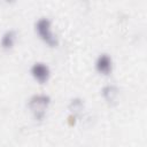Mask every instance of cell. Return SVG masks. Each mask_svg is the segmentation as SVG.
I'll return each instance as SVG.
<instances>
[{
	"mask_svg": "<svg viewBox=\"0 0 147 147\" xmlns=\"http://www.w3.org/2000/svg\"><path fill=\"white\" fill-rule=\"evenodd\" d=\"M51 103V98L46 94H34L29 99L28 107L30 108L34 119L41 121L45 115L46 110Z\"/></svg>",
	"mask_w": 147,
	"mask_h": 147,
	"instance_id": "cell-1",
	"label": "cell"
},
{
	"mask_svg": "<svg viewBox=\"0 0 147 147\" xmlns=\"http://www.w3.org/2000/svg\"><path fill=\"white\" fill-rule=\"evenodd\" d=\"M36 32L38 33L39 38L46 42L49 47H56L59 45V40L53 34L52 32V24L51 21L47 17H41L36 22L34 25Z\"/></svg>",
	"mask_w": 147,
	"mask_h": 147,
	"instance_id": "cell-2",
	"label": "cell"
},
{
	"mask_svg": "<svg viewBox=\"0 0 147 147\" xmlns=\"http://www.w3.org/2000/svg\"><path fill=\"white\" fill-rule=\"evenodd\" d=\"M31 75L38 83L44 84L49 79L51 70L47 64H45L42 62H36L31 67Z\"/></svg>",
	"mask_w": 147,
	"mask_h": 147,
	"instance_id": "cell-3",
	"label": "cell"
},
{
	"mask_svg": "<svg viewBox=\"0 0 147 147\" xmlns=\"http://www.w3.org/2000/svg\"><path fill=\"white\" fill-rule=\"evenodd\" d=\"M95 69L99 74L102 75H109L113 70V60L110 57V55L102 53L98 56L96 61H95Z\"/></svg>",
	"mask_w": 147,
	"mask_h": 147,
	"instance_id": "cell-4",
	"label": "cell"
},
{
	"mask_svg": "<svg viewBox=\"0 0 147 147\" xmlns=\"http://www.w3.org/2000/svg\"><path fill=\"white\" fill-rule=\"evenodd\" d=\"M101 94H102L103 99L110 105V103L115 102L118 96V87L115 85H106L102 87Z\"/></svg>",
	"mask_w": 147,
	"mask_h": 147,
	"instance_id": "cell-5",
	"label": "cell"
},
{
	"mask_svg": "<svg viewBox=\"0 0 147 147\" xmlns=\"http://www.w3.org/2000/svg\"><path fill=\"white\" fill-rule=\"evenodd\" d=\"M16 41V31L15 30H8L6 31L0 40V45L3 49H10Z\"/></svg>",
	"mask_w": 147,
	"mask_h": 147,
	"instance_id": "cell-6",
	"label": "cell"
},
{
	"mask_svg": "<svg viewBox=\"0 0 147 147\" xmlns=\"http://www.w3.org/2000/svg\"><path fill=\"white\" fill-rule=\"evenodd\" d=\"M83 107H84V102L80 98H75L70 101L69 103V109L74 113V114H77L79 113L80 110H83Z\"/></svg>",
	"mask_w": 147,
	"mask_h": 147,
	"instance_id": "cell-7",
	"label": "cell"
}]
</instances>
